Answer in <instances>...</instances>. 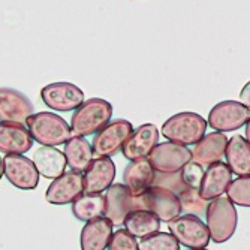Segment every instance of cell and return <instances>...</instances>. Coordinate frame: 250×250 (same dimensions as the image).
<instances>
[{
    "label": "cell",
    "instance_id": "44dd1931",
    "mask_svg": "<svg viewBox=\"0 0 250 250\" xmlns=\"http://www.w3.org/2000/svg\"><path fill=\"white\" fill-rule=\"evenodd\" d=\"M112 228L114 226L105 216L87 222L81 229V250H106L111 237L114 234Z\"/></svg>",
    "mask_w": 250,
    "mask_h": 250
},
{
    "label": "cell",
    "instance_id": "52a82bcc",
    "mask_svg": "<svg viewBox=\"0 0 250 250\" xmlns=\"http://www.w3.org/2000/svg\"><path fill=\"white\" fill-rule=\"evenodd\" d=\"M168 229L178 241V244L188 249H207L210 243L207 225L196 216H178L168 223Z\"/></svg>",
    "mask_w": 250,
    "mask_h": 250
},
{
    "label": "cell",
    "instance_id": "836d02e7",
    "mask_svg": "<svg viewBox=\"0 0 250 250\" xmlns=\"http://www.w3.org/2000/svg\"><path fill=\"white\" fill-rule=\"evenodd\" d=\"M246 141L250 144V119H249V122L246 125Z\"/></svg>",
    "mask_w": 250,
    "mask_h": 250
},
{
    "label": "cell",
    "instance_id": "4fadbf2b",
    "mask_svg": "<svg viewBox=\"0 0 250 250\" xmlns=\"http://www.w3.org/2000/svg\"><path fill=\"white\" fill-rule=\"evenodd\" d=\"M84 193V177L81 172L67 171L59 178L53 180L45 192V199L53 206H66L72 204Z\"/></svg>",
    "mask_w": 250,
    "mask_h": 250
},
{
    "label": "cell",
    "instance_id": "ba28073f",
    "mask_svg": "<svg viewBox=\"0 0 250 250\" xmlns=\"http://www.w3.org/2000/svg\"><path fill=\"white\" fill-rule=\"evenodd\" d=\"M41 99L50 109L71 112L84 102V92L72 83L57 81L41 90Z\"/></svg>",
    "mask_w": 250,
    "mask_h": 250
},
{
    "label": "cell",
    "instance_id": "6da1fadb",
    "mask_svg": "<svg viewBox=\"0 0 250 250\" xmlns=\"http://www.w3.org/2000/svg\"><path fill=\"white\" fill-rule=\"evenodd\" d=\"M112 117V105L101 98L84 101L75 109L71 120L72 136H90L104 129Z\"/></svg>",
    "mask_w": 250,
    "mask_h": 250
},
{
    "label": "cell",
    "instance_id": "5b68a950",
    "mask_svg": "<svg viewBox=\"0 0 250 250\" xmlns=\"http://www.w3.org/2000/svg\"><path fill=\"white\" fill-rule=\"evenodd\" d=\"M146 210L144 193L133 196L125 185H112L105 195V217L112 226H122L129 213Z\"/></svg>",
    "mask_w": 250,
    "mask_h": 250
},
{
    "label": "cell",
    "instance_id": "f1b7e54d",
    "mask_svg": "<svg viewBox=\"0 0 250 250\" xmlns=\"http://www.w3.org/2000/svg\"><path fill=\"white\" fill-rule=\"evenodd\" d=\"M140 250H180L178 241L171 232H156L138 243Z\"/></svg>",
    "mask_w": 250,
    "mask_h": 250
},
{
    "label": "cell",
    "instance_id": "3957f363",
    "mask_svg": "<svg viewBox=\"0 0 250 250\" xmlns=\"http://www.w3.org/2000/svg\"><path fill=\"white\" fill-rule=\"evenodd\" d=\"M207 125V120L196 112H178L164 123L162 135L168 141L180 146H195L204 138Z\"/></svg>",
    "mask_w": 250,
    "mask_h": 250
},
{
    "label": "cell",
    "instance_id": "4dcf8cb0",
    "mask_svg": "<svg viewBox=\"0 0 250 250\" xmlns=\"http://www.w3.org/2000/svg\"><path fill=\"white\" fill-rule=\"evenodd\" d=\"M181 178H183L186 188L189 189H198L201 188L202 178H204V167H201L199 164H195L193 161H190L189 164H186L183 168H181Z\"/></svg>",
    "mask_w": 250,
    "mask_h": 250
},
{
    "label": "cell",
    "instance_id": "f546056e",
    "mask_svg": "<svg viewBox=\"0 0 250 250\" xmlns=\"http://www.w3.org/2000/svg\"><path fill=\"white\" fill-rule=\"evenodd\" d=\"M153 186L162 188L165 190H169L175 195H180L181 192H185L188 188L185 185L183 178H181V172H156Z\"/></svg>",
    "mask_w": 250,
    "mask_h": 250
},
{
    "label": "cell",
    "instance_id": "2e32d148",
    "mask_svg": "<svg viewBox=\"0 0 250 250\" xmlns=\"http://www.w3.org/2000/svg\"><path fill=\"white\" fill-rule=\"evenodd\" d=\"M83 177L85 193H102L114 183L116 165L111 157H96L88 165Z\"/></svg>",
    "mask_w": 250,
    "mask_h": 250
},
{
    "label": "cell",
    "instance_id": "1f68e13d",
    "mask_svg": "<svg viewBox=\"0 0 250 250\" xmlns=\"http://www.w3.org/2000/svg\"><path fill=\"white\" fill-rule=\"evenodd\" d=\"M106 250H140L136 238H133L126 229H119L112 234Z\"/></svg>",
    "mask_w": 250,
    "mask_h": 250
},
{
    "label": "cell",
    "instance_id": "d4e9b609",
    "mask_svg": "<svg viewBox=\"0 0 250 250\" xmlns=\"http://www.w3.org/2000/svg\"><path fill=\"white\" fill-rule=\"evenodd\" d=\"M125 229L133 238H147L161 229V220L148 210H136L127 214L125 219Z\"/></svg>",
    "mask_w": 250,
    "mask_h": 250
},
{
    "label": "cell",
    "instance_id": "cb8c5ba5",
    "mask_svg": "<svg viewBox=\"0 0 250 250\" xmlns=\"http://www.w3.org/2000/svg\"><path fill=\"white\" fill-rule=\"evenodd\" d=\"M66 164L75 172H85L88 165L93 161V148L84 136H71L64 144Z\"/></svg>",
    "mask_w": 250,
    "mask_h": 250
},
{
    "label": "cell",
    "instance_id": "603a6c76",
    "mask_svg": "<svg viewBox=\"0 0 250 250\" xmlns=\"http://www.w3.org/2000/svg\"><path fill=\"white\" fill-rule=\"evenodd\" d=\"M226 165L229 167L232 174L238 177L250 175V144L246 141L244 136L234 135L228 140L226 146Z\"/></svg>",
    "mask_w": 250,
    "mask_h": 250
},
{
    "label": "cell",
    "instance_id": "8992f818",
    "mask_svg": "<svg viewBox=\"0 0 250 250\" xmlns=\"http://www.w3.org/2000/svg\"><path fill=\"white\" fill-rule=\"evenodd\" d=\"M133 132V126L130 122L125 119L111 120L104 129L95 133V138L92 141L93 156L96 157H111L117 154L130 133Z\"/></svg>",
    "mask_w": 250,
    "mask_h": 250
},
{
    "label": "cell",
    "instance_id": "277c9868",
    "mask_svg": "<svg viewBox=\"0 0 250 250\" xmlns=\"http://www.w3.org/2000/svg\"><path fill=\"white\" fill-rule=\"evenodd\" d=\"M207 228L210 232V240L216 244L226 243L237 231L238 214L235 206L229 201V198H216L210 201L206 213Z\"/></svg>",
    "mask_w": 250,
    "mask_h": 250
},
{
    "label": "cell",
    "instance_id": "4316f807",
    "mask_svg": "<svg viewBox=\"0 0 250 250\" xmlns=\"http://www.w3.org/2000/svg\"><path fill=\"white\" fill-rule=\"evenodd\" d=\"M180 199V207H181V214H190V216H206L210 201L202 199L199 195L198 189H186L178 195Z\"/></svg>",
    "mask_w": 250,
    "mask_h": 250
},
{
    "label": "cell",
    "instance_id": "9c48e42d",
    "mask_svg": "<svg viewBox=\"0 0 250 250\" xmlns=\"http://www.w3.org/2000/svg\"><path fill=\"white\" fill-rule=\"evenodd\" d=\"M250 119V109L238 101H223L216 104L210 114L208 125L217 132H232L246 126Z\"/></svg>",
    "mask_w": 250,
    "mask_h": 250
},
{
    "label": "cell",
    "instance_id": "5bb4252c",
    "mask_svg": "<svg viewBox=\"0 0 250 250\" xmlns=\"http://www.w3.org/2000/svg\"><path fill=\"white\" fill-rule=\"evenodd\" d=\"M159 143V129L156 125L146 123L140 127L133 129L127 141L125 143L122 153L127 161H140V159H147L148 154Z\"/></svg>",
    "mask_w": 250,
    "mask_h": 250
},
{
    "label": "cell",
    "instance_id": "ffe728a7",
    "mask_svg": "<svg viewBox=\"0 0 250 250\" xmlns=\"http://www.w3.org/2000/svg\"><path fill=\"white\" fill-rule=\"evenodd\" d=\"M154 174L148 159L132 161L123 171V185L133 196H140L153 186Z\"/></svg>",
    "mask_w": 250,
    "mask_h": 250
},
{
    "label": "cell",
    "instance_id": "d590c367",
    "mask_svg": "<svg viewBox=\"0 0 250 250\" xmlns=\"http://www.w3.org/2000/svg\"><path fill=\"white\" fill-rule=\"evenodd\" d=\"M189 250H207V249H189Z\"/></svg>",
    "mask_w": 250,
    "mask_h": 250
},
{
    "label": "cell",
    "instance_id": "d6986e66",
    "mask_svg": "<svg viewBox=\"0 0 250 250\" xmlns=\"http://www.w3.org/2000/svg\"><path fill=\"white\" fill-rule=\"evenodd\" d=\"M228 138L222 132H211L204 135V138L195 144L192 151V161L201 167H210L211 164L220 162L225 156Z\"/></svg>",
    "mask_w": 250,
    "mask_h": 250
},
{
    "label": "cell",
    "instance_id": "8fae6325",
    "mask_svg": "<svg viewBox=\"0 0 250 250\" xmlns=\"http://www.w3.org/2000/svg\"><path fill=\"white\" fill-rule=\"evenodd\" d=\"M147 159L156 172H178L192 161V151L185 146L167 141L157 144Z\"/></svg>",
    "mask_w": 250,
    "mask_h": 250
},
{
    "label": "cell",
    "instance_id": "7a4b0ae2",
    "mask_svg": "<svg viewBox=\"0 0 250 250\" xmlns=\"http://www.w3.org/2000/svg\"><path fill=\"white\" fill-rule=\"evenodd\" d=\"M26 126L33 141L42 147L63 146L72 136L69 123L63 117L48 111L36 112V114L30 116L26 122Z\"/></svg>",
    "mask_w": 250,
    "mask_h": 250
},
{
    "label": "cell",
    "instance_id": "d6a6232c",
    "mask_svg": "<svg viewBox=\"0 0 250 250\" xmlns=\"http://www.w3.org/2000/svg\"><path fill=\"white\" fill-rule=\"evenodd\" d=\"M240 102L250 109V81L246 83V85L241 88V92H240Z\"/></svg>",
    "mask_w": 250,
    "mask_h": 250
},
{
    "label": "cell",
    "instance_id": "e0dca14e",
    "mask_svg": "<svg viewBox=\"0 0 250 250\" xmlns=\"http://www.w3.org/2000/svg\"><path fill=\"white\" fill-rule=\"evenodd\" d=\"M232 181V172L225 162H216L207 167L199 188V195L206 201H213L220 198Z\"/></svg>",
    "mask_w": 250,
    "mask_h": 250
},
{
    "label": "cell",
    "instance_id": "7402d4cb",
    "mask_svg": "<svg viewBox=\"0 0 250 250\" xmlns=\"http://www.w3.org/2000/svg\"><path fill=\"white\" fill-rule=\"evenodd\" d=\"M33 164L39 175L45 178H59L66 172V157L64 153L56 147H41L33 154Z\"/></svg>",
    "mask_w": 250,
    "mask_h": 250
},
{
    "label": "cell",
    "instance_id": "7c38bea8",
    "mask_svg": "<svg viewBox=\"0 0 250 250\" xmlns=\"http://www.w3.org/2000/svg\"><path fill=\"white\" fill-rule=\"evenodd\" d=\"M33 114L35 106L24 93L11 87L0 88V122L24 125Z\"/></svg>",
    "mask_w": 250,
    "mask_h": 250
},
{
    "label": "cell",
    "instance_id": "9a60e30c",
    "mask_svg": "<svg viewBox=\"0 0 250 250\" xmlns=\"http://www.w3.org/2000/svg\"><path fill=\"white\" fill-rule=\"evenodd\" d=\"M146 210L154 213L161 222L169 223L181 214L178 195L162 188L151 186L146 193Z\"/></svg>",
    "mask_w": 250,
    "mask_h": 250
},
{
    "label": "cell",
    "instance_id": "484cf974",
    "mask_svg": "<svg viewBox=\"0 0 250 250\" xmlns=\"http://www.w3.org/2000/svg\"><path fill=\"white\" fill-rule=\"evenodd\" d=\"M72 214L81 222H92L105 216V196L102 193H83L72 202Z\"/></svg>",
    "mask_w": 250,
    "mask_h": 250
},
{
    "label": "cell",
    "instance_id": "30bf717a",
    "mask_svg": "<svg viewBox=\"0 0 250 250\" xmlns=\"http://www.w3.org/2000/svg\"><path fill=\"white\" fill-rule=\"evenodd\" d=\"M3 175L14 188L21 190H33L39 185V172L33 161L22 154L3 157Z\"/></svg>",
    "mask_w": 250,
    "mask_h": 250
},
{
    "label": "cell",
    "instance_id": "e575fe53",
    "mask_svg": "<svg viewBox=\"0 0 250 250\" xmlns=\"http://www.w3.org/2000/svg\"><path fill=\"white\" fill-rule=\"evenodd\" d=\"M3 177V159L0 157V178Z\"/></svg>",
    "mask_w": 250,
    "mask_h": 250
},
{
    "label": "cell",
    "instance_id": "83f0119b",
    "mask_svg": "<svg viewBox=\"0 0 250 250\" xmlns=\"http://www.w3.org/2000/svg\"><path fill=\"white\" fill-rule=\"evenodd\" d=\"M226 193L234 206L250 208V175L232 180Z\"/></svg>",
    "mask_w": 250,
    "mask_h": 250
},
{
    "label": "cell",
    "instance_id": "ac0fdd59",
    "mask_svg": "<svg viewBox=\"0 0 250 250\" xmlns=\"http://www.w3.org/2000/svg\"><path fill=\"white\" fill-rule=\"evenodd\" d=\"M33 146V138L24 125L0 122V153L24 154Z\"/></svg>",
    "mask_w": 250,
    "mask_h": 250
}]
</instances>
